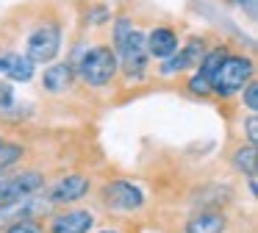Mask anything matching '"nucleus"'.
Wrapping results in <instances>:
<instances>
[{
	"label": "nucleus",
	"mask_w": 258,
	"mask_h": 233,
	"mask_svg": "<svg viewBox=\"0 0 258 233\" xmlns=\"http://www.w3.org/2000/svg\"><path fill=\"white\" fill-rule=\"evenodd\" d=\"M100 203L114 214H134L145 205V192L136 183L117 178V181H108L100 186Z\"/></svg>",
	"instance_id": "obj_5"
},
{
	"label": "nucleus",
	"mask_w": 258,
	"mask_h": 233,
	"mask_svg": "<svg viewBox=\"0 0 258 233\" xmlns=\"http://www.w3.org/2000/svg\"><path fill=\"white\" fill-rule=\"evenodd\" d=\"M36 64L25 53H0V75L12 78V81L28 83L34 78Z\"/></svg>",
	"instance_id": "obj_13"
},
{
	"label": "nucleus",
	"mask_w": 258,
	"mask_h": 233,
	"mask_svg": "<svg viewBox=\"0 0 258 233\" xmlns=\"http://www.w3.org/2000/svg\"><path fill=\"white\" fill-rule=\"evenodd\" d=\"M14 100H17L14 97V89L9 86L6 81H0V108H12Z\"/></svg>",
	"instance_id": "obj_20"
},
{
	"label": "nucleus",
	"mask_w": 258,
	"mask_h": 233,
	"mask_svg": "<svg viewBox=\"0 0 258 233\" xmlns=\"http://www.w3.org/2000/svg\"><path fill=\"white\" fill-rule=\"evenodd\" d=\"M73 72H75L73 64H53V67H47L45 75H42V86H45L47 92H64V89L70 86V81H73Z\"/></svg>",
	"instance_id": "obj_15"
},
{
	"label": "nucleus",
	"mask_w": 258,
	"mask_h": 233,
	"mask_svg": "<svg viewBox=\"0 0 258 233\" xmlns=\"http://www.w3.org/2000/svg\"><path fill=\"white\" fill-rule=\"evenodd\" d=\"M95 214L89 208H67L50 216L45 233H92Z\"/></svg>",
	"instance_id": "obj_10"
},
{
	"label": "nucleus",
	"mask_w": 258,
	"mask_h": 233,
	"mask_svg": "<svg viewBox=\"0 0 258 233\" xmlns=\"http://www.w3.org/2000/svg\"><path fill=\"white\" fill-rule=\"evenodd\" d=\"M255 158H258L255 144H241V147L233 153V158H230V166H233L236 172H241V175L252 178L255 175V166H258Z\"/></svg>",
	"instance_id": "obj_16"
},
{
	"label": "nucleus",
	"mask_w": 258,
	"mask_h": 233,
	"mask_svg": "<svg viewBox=\"0 0 258 233\" xmlns=\"http://www.w3.org/2000/svg\"><path fill=\"white\" fill-rule=\"evenodd\" d=\"M3 233H45V225H42V219H25V222L6 227Z\"/></svg>",
	"instance_id": "obj_18"
},
{
	"label": "nucleus",
	"mask_w": 258,
	"mask_h": 233,
	"mask_svg": "<svg viewBox=\"0 0 258 233\" xmlns=\"http://www.w3.org/2000/svg\"><path fill=\"white\" fill-rule=\"evenodd\" d=\"M247 144H255L258 142V120H255V114L252 116H247Z\"/></svg>",
	"instance_id": "obj_21"
},
{
	"label": "nucleus",
	"mask_w": 258,
	"mask_h": 233,
	"mask_svg": "<svg viewBox=\"0 0 258 233\" xmlns=\"http://www.w3.org/2000/svg\"><path fill=\"white\" fill-rule=\"evenodd\" d=\"M200 59H203V42H200V39H191V42L186 44L178 55H169V59L164 61V64H161V75L183 72V70H189L191 64H200Z\"/></svg>",
	"instance_id": "obj_14"
},
{
	"label": "nucleus",
	"mask_w": 258,
	"mask_h": 233,
	"mask_svg": "<svg viewBox=\"0 0 258 233\" xmlns=\"http://www.w3.org/2000/svg\"><path fill=\"white\" fill-rule=\"evenodd\" d=\"M117 67H119V61H117L114 47H108V44H95V47H89L84 55H81L78 78L86 83V86L100 89V86H108V83L114 81Z\"/></svg>",
	"instance_id": "obj_2"
},
{
	"label": "nucleus",
	"mask_w": 258,
	"mask_h": 233,
	"mask_svg": "<svg viewBox=\"0 0 258 233\" xmlns=\"http://www.w3.org/2000/svg\"><path fill=\"white\" fill-rule=\"evenodd\" d=\"M145 44H147V55H156V59L167 61L169 55H175V50H178V33L167 25L153 28L145 36Z\"/></svg>",
	"instance_id": "obj_12"
},
{
	"label": "nucleus",
	"mask_w": 258,
	"mask_h": 233,
	"mask_svg": "<svg viewBox=\"0 0 258 233\" xmlns=\"http://www.w3.org/2000/svg\"><path fill=\"white\" fill-rule=\"evenodd\" d=\"M252 78V61L247 55L228 53L225 61L217 67V72L211 75V94L217 97H230L239 89L247 86V81Z\"/></svg>",
	"instance_id": "obj_3"
},
{
	"label": "nucleus",
	"mask_w": 258,
	"mask_h": 233,
	"mask_svg": "<svg viewBox=\"0 0 258 233\" xmlns=\"http://www.w3.org/2000/svg\"><path fill=\"white\" fill-rule=\"evenodd\" d=\"M236 3H239L241 9H244L247 14H250V17H255V0H236Z\"/></svg>",
	"instance_id": "obj_22"
},
{
	"label": "nucleus",
	"mask_w": 258,
	"mask_h": 233,
	"mask_svg": "<svg viewBox=\"0 0 258 233\" xmlns=\"http://www.w3.org/2000/svg\"><path fill=\"white\" fill-rule=\"evenodd\" d=\"M241 103H244L247 108L255 114V108H258V83H255V78H250V81H247L244 94H241Z\"/></svg>",
	"instance_id": "obj_19"
},
{
	"label": "nucleus",
	"mask_w": 258,
	"mask_h": 233,
	"mask_svg": "<svg viewBox=\"0 0 258 233\" xmlns=\"http://www.w3.org/2000/svg\"><path fill=\"white\" fill-rule=\"evenodd\" d=\"M228 230V216L222 208H200L189 216L186 233H225Z\"/></svg>",
	"instance_id": "obj_11"
},
{
	"label": "nucleus",
	"mask_w": 258,
	"mask_h": 233,
	"mask_svg": "<svg viewBox=\"0 0 258 233\" xmlns=\"http://www.w3.org/2000/svg\"><path fill=\"white\" fill-rule=\"evenodd\" d=\"M23 144H17V142H3L0 139V172H6V169H12L14 164H17L20 158H23Z\"/></svg>",
	"instance_id": "obj_17"
},
{
	"label": "nucleus",
	"mask_w": 258,
	"mask_h": 233,
	"mask_svg": "<svg viewBox=\"0 0 258 233\" xmlns=\"http://www.w3.org/2000/svg\"><path fill=\"white\" fill-rule=\"evenodd\" d=\"M58 50H61V28L53 25V22L39 25L28 36V44H25V55L34 64H50L58 55Z\"/></svg>",
	"instance_id": "obj_7"
},
{
	"label": "nucleus",
	"mask_w": 258,
	"mask_h": 233,
	"mask_svg": "<svg viewBox=\"0 0 258 233\" xmlns=\"http://www.w3.org/2000/svg\"><path fill=\"white\" fill-rule=\"evenodd\" d=\"M53 205L47 203L45 194H31V197H23V200H14V203H6L0 205V233L6 227L17 225V222H25V219H39L45 211H50Z\"/></svg>",
	"instance_id": "obj_8"
},
{
	"label": "nucleus",
	"mask_w": 258,
	"mask_h": 233,
	"mask_svg": "<svg viewBox=\"0 0 258 233\" xmlns=\"http://www.w3.org/2000/svg\"><path fill=\"white\" fill-rule=\"evenodd\" d=\"M97 233H122V230H117V227H100Z\"/></svg>",
	"instance_id": "obj_23"
},
{
	"label": "nucleus",
	"mask_w": 258,
	"mask_h": 233,
	"mask_svg": "<svg viewBox=\"0 0 258 233\" xmlns=\"http://www.w3.org/2000/svg\"><path fill=\"white\" fill-rule=\"evenodd\" d=\"M92 192V181L81 172H70V175H61L58 181H53L50 186L42 189V194L47 197V203L56 208V205H73L78 200L89 197Z\"/></svg>",
	"instance_id": "obj_6"
},
{
	"label": "nucleus",
	"mask_w": 258,
	"mask_h": 233,
	"mask_svg": "<svg viewBox=\"0 0 258 233\" xmlns=\"http://www.w3.org/2000/svg\"><path fill=\"white\" fill-rule=\"evenodd\" d=\"M114 53L117 61H122V70L128 78H139L147 67V44H145V33L136 31L134 22L128 17L114 22Z\"/></svg>",
	"instance_id": "obj_1"
},
{
	"label": "nucleus",
	"mask_w": 258,
	"mask_h": 233,
	"mask_svg": "<svg viewBox=\"0 0 258 233\" xmlns=\"http://www.w3.org/2000/svg\"><path fill=\"white\" fill-rule=\"evenodd\" d=\"M230 50L225 47V44H219V47L208 50L206 55L200 59V67H197V72L189 78V92L197 94V97H208L211 94V75L217 72V67L225 61V55H228Z\"/></svg>",
	"instance_id": "obj_9"
},
{
	"label": "nucleus",
	"mask_w": 258,
	"mask_h": 233,
	"mask_svg": "<svg viewBox=\"0 0 258 233\" xmlns=\"http://www.w3.org/2000/svg\"><path fill=\"white\" fill-rule=\"evenodd\" d=\"M47 186L45 172L39 169H6L0 172V205L39 194Z\"/></svg>",
	"instance_id": "obj_4"
}]
</instances>
